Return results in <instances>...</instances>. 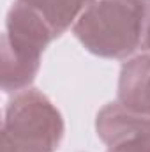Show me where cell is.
Listing matches in <instances>:
<instances>
[{"mask_svg":"<svg viewBox=\"0 0 150 152\" xmlns=\"http://www.w3.org/2000/svg\"><path fill=\"white\" fill-rule=\"evenodd\" d=\"M145 0H94L74 23L76 39L103 58H129L140 51Z\"/></svg>","mask_w":150,"mask_h":152,"instance_id":"6da1fadb","label":"cell"},{"mask_svg":"<svg viewBox=\"0 0 150 152\" xmlns=\"http://www.w3.org/2000/svg\"><path fill=\"white\" fill-rule=\"evenodd\" d=\"M57 37L46 20L16 0L5 18L2 36V88L16 94L30 88L41 67V57L46 46Z\"/></svg>","mask_w":150,"mask_h":152,"instance_id":"7a4b0ae2","label":"cell"},{"mask_svg":"<svg viewBox=\"0 0 150 152\" xmlns=\"http://www.w3.org/2000/svg\"><path fill=\"white\" fill-rule=\"evenodd\" d=\"M64 136V118L37 88L16 92L2 120V152H55Z\"/></svg>","mask_w":150,"mask_h":152,"instance_id":"3957f363","label":"cell"},{"mask_svg":"<svg viewBox=\"0 0 150 152\" xmlns=\"http://www.w3.org/2000/svg\"><path fill=\"white\" fill-rule=\"evenodd\" d=\"M118 103L133 112L150 117V55L140 53L122 66Z\"/></svg>","mask_w":150,"mask_h":152,"instance_id":"277c9868","label":"cell"},{"mask_svg":"<svg viewBox=\"0 0 150 152\" xmlns=\"http://www.w3.org/2000/svg\"><path fill=\"white\" fill-rule=\"evenodd\" d=\"M95 129L99 138L110 147L125 138L150 131V117L133 112L117 101L106 104L97 113Z\"/></svg>","mask_w":150,"mask_h":152,"instance_id":"5b68a950","label":"cell"},{"mask_svg":"<svg viewBox=\"0 0 150 152\" xmlns=\"http://www.w3.org/2000/svg\"><path fill=\"white\" fill-rule=\"evenodd\" d=\"M37 11L57 36L74 27L79 16L94 0H20Z\"/></svg>","mask_w":150,"mask_h":152,"instance_id":"8992f818","label":"cell"},{"mask_svg":"<svg viewBox=\"0 0 150 152\" xmlns=\"http://www.w3.org/2000/svg\"><path fill=\"white\" fill-rule=\"evenodd\" d=\"M106 152H150V131L140 133L115 145H110Z\"/></svg>","mask_w":150,"mask_h":152,"instance_id":"52a82bcc","label":"cell"},{"mask_svg":"<svg viewBox=\"0 0 150 152\" xmlns=\"http://www.w3.org/2000/svg\"><path fill=\"white\" fill-rule=\"evenodd\" d=\"M140 51L150 55V0H145V20H143V32Z\"/></svg>","mask_w":150,"mask_h":152,"instance_id":"ba28073f","label":"cell"}]
</instances>
